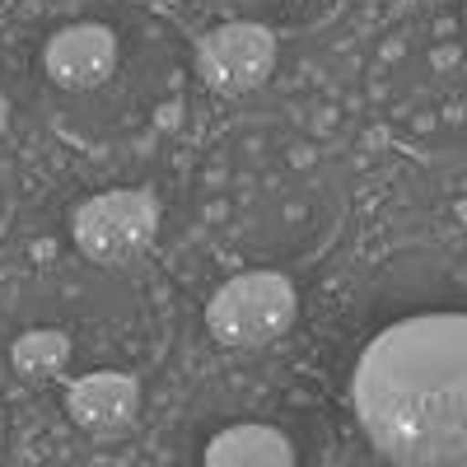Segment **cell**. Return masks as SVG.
Here are the masks:
<instances>
[{
  "label": "cell",
  "mask_w": 467,
  "mask_h": 467,
  "mask_svg": "<svg viewBox=\"0 0 467 467\" xmlns=\"http://www.w3.org/2000/svg\"><path fill=\"white\" fill-rule=\"evenodd\" d=\"M276 33L262 19H224L202 33L197 43V75L215 94H248L271 80L276 70Z\"/></svg>",
  "instance_id": "4"
},
{
  "label": "cell",
  "mask_w": 467,
  "mask_h": 467,
  "mask_svg": "<svg viewBox=\"0 0 467 467\" xmlns=\"http://www.w3.org/2000/svg\"><path fill=\"white\" fill-rule=\"evenodd\" d=\"M70 420L89 435H122L140 411V383L122 369H94L66 388Z\"/></svg>",
  "instance_id": "6"
},
{
  "label": "cell",
  "mask_w": 467,
  "mask_h": 467,
  "mask_svg": "<svg viewBox=\"0 0 467 467\" xmlns=\"http://www.w3.org/2000/svg\"><path fill=\"white\" fill-rule=\"evenodd\" d=\"M350 402L388 462L467 467V314H411L374 332Z\"/></svg>",
  "instance_id": "1"
},
{
  "label": "cell",
  "mask_w": 467,
  "mask_h": 467,
  "mask_svg": "<svg viewBox=\"0 0 467 467\" xmlns=\"http://www.w3.org/2000/svg\"><path fill=\"white\" fill-rule=\"evenodd\" d=\"M5 131H10V99L0 94V140H5Z\"/></svg>",
  "instance_id": "10"
},
{
  "label": "cell",
  "mask_w": 467,
  "mask_h": 467,
  "mask_svg": "<svg viewBox=\"0 0 467 467\" xmlns=\"http://www.w3.org/2000/svg\"><path fill=\"white\" fill-rule=\"evenodd\" d=\"M299 295L285 271H239L206 299V327L229 350H253L290 332Z\"/></svg>",
  "instance_id": "2"
},
{
  "label": "cell",
  "mask_w": 467,
  "mask_h": 467,
  "mask_svg": "<svg viewBox=\"0 0 467 467\" xmlns=\"http://www.w3.org/2000/svg\"><path fill=\"white\" fill-rule=\"evenodd\" d=\"M70 337L61 327H28L24 337H15L10 346V365L24 379H57L70 365Z\"/></svg>",
  "instance_id": "8"
},
{
  "label": "cell",
  "mask_w": 467,
  "mask_h": 467,
  "mask_svg": "<svg viewBox=\"0 0 467 467\" xmlns=\"http://www.w3.org/2000/svg\"><path fill=\"white\" fill-rule=\"evenodd\" d=\"M202 10H215L224 19H262V15H276V10H290L295 0H197Z\"/></svg>",
  "instance_id": "9"
},
{
  "label": "cell",
  "mask_w": 467,
  "mask_h": 467,
  "mask_svg": "<svg viewBox=\"0 0 467 467\" xmlns=\"http://www.w3.org/2000/svg\"><path fill=\"white\" fill-rule=\"evenodd\" d=\"M160 229V202L145 187H112L80 202L70 215V239L99 266H127L136 262Z\"/></svg>",
  "instance_id": "3"
},
{
  "label": "cell",
  "mask_w": 467,
  "mask_h": 467,
  "mask_svg": "<svg viewBox=\"0 0 467 467\" xmlns=\"http://www.w3.org/2000/svg\"><path fill=\"white\" fill-rule=\"evenodd\" d=\"M202 467H299V458L285 431L262 420H244V425H224L206 444Z\"/></svg>",
  "instance_id": "7"
},
{
  "label": "cell",
  "mask_w": 467,
  "mask_h": 467,
  "mask_svg": "<svg viewBox=\"0 0 467 467\" xmlns=\"http://www.w3.org/2000/svg\"><path fill=\"white\" fill-rule=\"evenodd\" d=\"M117 61H122L117 33L108 24H94V19L66 24L43 43V75L66 94L103 89L117 75Z\"/></svg>",
  "instance_id": "5"
}]
</instances>
